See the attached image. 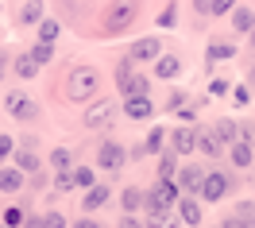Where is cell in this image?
Listing matches in <instances>:
<instances>
[{
    "instance_id": "obj_1",
    "label": "cell",
    "mask_w": 255,
    "mask_h": 228,
    "mask_svg": "<svg viewBox=\"0 0 255 228\" xmlns=\"http://www.w3.org/2000/svg\"><path fill=\"white\" fill-rule=\"evenodd\" d=\"M97 89H101V74L93 66L70 70V78H66V97L70 101H89V97H97Z\"/></svg>"
},
{
    "instance_id": "obj_2",
    "label": "cell",
    "mask_w": 255,
    "mask_h": 228,
    "mask_svg": "<svg viewBox=\"0 0 255 228\" xmlns=\"http://www.w3.org/2000/svg\"><path fill=\"white\" fill-rule=\"evenodd\" d=\"M139 16V0H116L109 12H105V35H120L128 31Z\"/></svg>"
},
{
    "instance_id": "obj_3",
    "label": "cell",
    "mask_w": 255,
    "mask_h": 228,
    "mask_svg": "<svg viewBox=\"0 0 255 228\" xmlns=\"http://www.w3.org/2000/svg\"><path fill=\"white\" fill-rule=\"evenodd\" d=\"M116 85H120L124 97H147L151 93V82H147L143 74H135V62H128V58L116 66Z\"/></svg>"
},
{
    "instance_id": "obj_4",
    "label": "cell",
    "mask_w": 255,
    "mask_h": 228,
    "mask_svg": "<svg viewBox=\"0 0 255 228\" xmlns=\"http://www.w3.org/2000/svg\"><path fill=\"white\" fill-rule=\"evenodd\" d=\"M143 205H147V213L178 205V186H174V178H159V182H155V186L143 194Z\"/></svg>"
},
{
    "instance_id": "obj_5",
    "label": "cell",
    "mask_w": 255,
    "mask_h": 228,
    "mask_svg": "<svg viewBox=\"0 0 255 228\" xmlns=\"http://www.w3.org/2000/svg\"><path fill=\"white\" fill-rule=\"evenodd\" d=\"M232 186H236V182H232V174H224V170H221V174H205L197 197H201V201H221V197L232 194Z\"/></svg>"
},
{
    "instance_id": "obj_6",
    "label": "cell",
    "mask_w": 255,
    "mask_h": 228,
    "mask_svg": "<svg viewBox=\"0 0 255 228\" xmlns=\"http://www.w3.org/2000/svg\"><path fill=\"white\" fill-rule=\"evenodd\" d=\"M124 163H128V151L116 143V139H105V143L97 147V166H101V170L116 174V170H120Z\"/></svg>"
},
{
    "instance_id": "obj_7",
    "label": "cell",
    "mask_w": 255,
    "mask_h": 228,
    "mask_svg": "<svg viewBox=\"0 0 255 228\" xmlns=\"http://www.w3.org/2000/svg\"><path fill=\"white\" fill-rule=\"evenodd\" d=\"M4 109L16 120H39V105L27 101V93H4Z\"/></svg>"
},
{
    "instance_id": "obj_8",
    "label": "cell",
    "mask_w": 255,
    "mask_h": 228,
    "mask_svg": "<svg viewBox=\"0 0 255 228\" xmlns=\"http://www.w3.org/2000/svg\"><path fill=\"white\" fill-rule=\"evenodd\" d=\"M112 116H116V101L101 97L97 105H89V109H85V124H89V128H109Z\"/></svg>"
},
{
    "instance_id": "obj_9",
    "label": "cell",
    "mask_w": 255,
    "mask_h": 228,
    "mask_svg": "<svg viewBox=\"0 0 255 228\" xmlns=\"http://www.w3.org/2000/svg\"><path fill=\"white\" fill-rule=\"evenodd\" d=\"M201 178H205V170H201V166H182V170L174 174V186H178V194L193 197L197 190H201Z\"/></svg>"
},
{
    "instance_id": "obj_10",
    "label": "cell",
    "mask_w": 255,
    "mask_h": 228,
    "mask_svg": "<svg viewBox=\"0 0 255 228\" xmlns=\"http://www.w3.org/2000/svg\"><path fill=\"white\" fill-rule=\"evenodd\" d=\"M162 50H159V39H135L131 50H128V62H155Z\"/></svg>"
},
{
    "instance_id": "obj_11",
    "label": "cell",
    "mask_w": 255,
    "mask_h": 228,
    "mask_svg": "<svg viewBox=\"0 0 255 228\" xmlns=\"http://www.w3.org/2000/svg\"><path fill=\"white\" fill-rule=\"evenodd\" d=\"M124 113L128 120H151L155 105H151V97H124Z\"/></svg>"
},
{
    "instance_id": "obj_12",
    "label": "cell",
    "mask_w": 255,
    "mask_h": 228,
    "mask_svg": "<svg viewBox=\"0 0 255 228\" xmlns=\"http://www.w3.org/2000/svg\"><path fill=\"white\" fill-rule=\"evenodd\" d=\"M178 221L197 228L201 225V201H197V197H182V201H178Z\"/></svg>"
},
{
    "instance_id": "obj_13",
    "label": "cell",
    "mask_w": 255,
    "mask_h": 228,
    "mask_svg": "<svg viewBox=\"0 0 255 228\" xmlns=\"http://www.w3.org/2000/svg\"><path fill=\"white\" fill-rule=\"evenodd\" d=\"M170 147H174V155H190L193 147H197V131L186 124V128H178L174 135H170Z\"/></svg>"
},
{
    "instance_id": "obj_14",
    "label": "cell",
    "mask_w": 255,
    "mask_h": 228,
    "mask_svg": "<svg viewBox=\"0 0 255 228\" xmlns=\"http://www.w3.org/2000/svg\"><path fill=\"white\" fill-rule=\"evenodd\" d=\"M213 135H217V139L228 147V143H236V139H240V124L232 120V116H221V120L213 124Z\"/></svg>"
},
{
    "instance_id": "obj_15",
    "label": "cell",
    "mask_w": 255,
    "mask_h": 228,
    "mask_svg": "<svg viewBox=\"0 0 255 228\" xmlns=\"http://www.w3.org/2000/svg\"><path fill=\"white\" fill-rule=\"evenodd\" d=\"M228 159H232V166H252L255 151L248 139H236V143H228Z\"/></svg>"
},
{
    "instance_id": "obj_16",
    "label": "cell",
    "mask_w": 255,
    "mask_h": 228,
    "mask_svg": "<svg viewBox=\"0 0 255 228\" xmlns=\"http://www.w3.org/2000/svg\"><path fill=\"white\" fill-rule=\"evenodd\" d=\"M0 190H4V194H19V190H23V170L0 166Z\"/></svg>"
},
{
    "instance_id": "obj_17",
    "label": "cell",
    "mask_w": 255,
    "mask_h": 228,
    "mask_svg": "<svg viewBox=\"0 0 255 228\" xmlns=\"http://www.w3.org/2000/svg\"><path fill=\"white\" fill-rule=\"evenodd\" d=\"M155 74H159L162 82H170V78L182 74V62H178L174 54H159V58H155Z\"/></svg>"
},
{
    "instance_id": "obj_18",
    "label": "cell",
    "mask_w": 255,
    "mask_h": 228,
    "mask_svg": "<svg viewBox=\"0 0 255 228\" xmlns=\"http://www.w3.org/2000/svg\"><path fill=\"white\" fill-rule=\"evenodd\" d=\"M109 197H112V190H109V186H89V190H85V201H81V205H85V213H97L101 205H105V201H109Z\"/></svg>"
},
{
    "instance_id": "obj_19",
    "label": "cell",
    "mask_w": 255,
    "mask_h": 228,
    "mask_svg": "<svg viewBox=\"0 0 255 228\" xmlns=\"http://www.w3.org/2000/svg\"><path fill=\"white\" fill-rule=\"evenodd\" d=\"M221 139L213 135V131H197V151L205 155V159H221Z\"/></svg>"
},
{
    "instance_id": "obj_20",
    "label": "cell",
    "mask_w": 255,
    "mask_h": 228,
    "mask_svg": "<svg viewBox=\"0 0 255 228\" xmlns=\"http://www.w3.org/2000/svg\"><path fill=\"white\" fill-rule=\"evenodd\" d=\"M228 58H236V47H232V43H209V50H205V62L209 66L228 62Z\"/></svg>"
},
{
    "instance_id": "obj_21",
    "label": "cell",
    "mask_w": 255,
    "mask_h": 228,
    "mask_svg": "<svg viewBox=\"0 0 255 228\" xmlns=\"http://www.w3.org/2000/svg\"><path fill=\"white\" fill-rule=\"evenodd\" d=\"M182 221H178L170 209H155V213H147V225L143 228H178Z\"/></svg>"
},
{
    "instance_id": "obj_22",
    "label": "cell",
    "mask_w": 255,
    "mask_h": 228,
    "mask_svg": "<svg viewBox=\"0 0 255 228\" xmlns=\"http://www.w3.org/2000/svg\"><path fill=\"white\" fill-rule=\"evenodd\" d=\"M19 23H39L43 19V0H23V8H19Z\"/></svg>"
},
{
    "instance_id": "obj_23",
    "label": "cell",
    "mask_w": 255,
    "mask_h": 228,
    "mask_svg": "<svg viewBox=\"0 0 255 228\" xmlns=\"http://www.w3.org/2000/svg\"><path fill=\"white\" fill-rule=\"evenodd\" d=\"M228 16H232V27H236V31H252L255 27V16H252V8H232V12H228Z\"/></svg>"
},
{
    "instance_id": "obj_24",
    "label": "cell",
    "mask_w": 255,
    "mask_h": 228,
    "mask_svg": "<svg viewBox=\"0 0 255 228\" xmlns=\"http://www.w3.org/2000/svg\"><path fill=\"white\" fill-rule=\"evenodd\" d=\"M12 163H16V170H23V174H39V159H35L31 151H12Z\"/></svg>"
},
{
    "instance_id": "obj_25",
    "label": "cell",
    "mask_w": 255,
    "mask_h": 228,
    "mask_svg": "<svg viewBox=\"0 0 255 228\" xmlns=\"http://www.w3.org/2000/svg\"><path fill=\"white\" fill-rule=\"evenodd\" d=\"M120 205H124V213H135L139 205H143V190H135V186H128L124 194H120Z\"/></svg>"
},
{
    "instance_id": "obj_26",
    "label": "cell",
    "mask_w": 255,
    "mask_h": 228,
    "mask_svg": "<svg viewBox=\"0 0 255 228\" xmlns=\"http://www.w3.org/2000/svg\"><path fill=\"white\" fill-rule=\"evenodd\" d=\"M58 35H62V27H58L54 19H47V16L39 19V43H54Z\"/></svg>"
},
{
    "instance_id": "obj_27",
    "label": "cell",
    "mask_w": 255,
    "mask_h": 228,
    "mask_svg": "<svg viewBox=\"0 0 255 228\" xmlns=\"http://www.w3.org/2000/svg\"><path fill=\"white\" fill-rule=\"evenodd\" d=\"M70 178H74V186H85V190H89V186L97 182V174H93V166H74Z\"/></svg>"
},
{
    "instance_id": "obj_28",
    "label": "cell",
    "mask_w": 255,
    "mask_h": 228,
    "mask_svg": "<svg viewBox=\"0 0 255 228\" xmlns=\"http://www.w3.org/2000/svg\"><path fill=\"white\" fill-rule=\"evenodd\" d=\"M27 54H31V62H35V66H43V62H50V58H54V47H50V43H35Z\"/></svg>"
},
{
    "instance_id": "obj_29",
    "label": "cell",
    "mask_w": 255,
    "mask_h": 228,
    "mask_svg": "<svg viewBox=\"0 0 255 228\" xmlns=\"http://www.w3.org/2000/svg\"><path fill=\"white\" fill-rule=\"evenodd\" d=\"M50 163L58 166V170H74V155H70L66 147H54V151H50Z\"/></svg>"
},
{
    "instance_id": "obj_30",
    "label": "cell",
    "mask_w": 255,
    "mask_h": 228,
    "mask_svg": "<svg viewBox=\"0 0 255 228\" xmlns=\"http://www.w3.org/2000/svg\"><path fill=\"white\" fill-rule=\"evenodd\" d=\"M12 70H16L19 78L27 82V78H35V70H39V66L31 62V54H19V58H16V66H12Z\"/></svg>"
},
{
    "instance_id": "obj_31",
    "label": "cell",
    "mask_w": 255,
    "mask_h": 228,
    "mask_svg": "<svg viewBox=\"0 0 255 228\" xmlns=\"http://www.w3.org/2000/svg\"><path fill=\"white\" fill-rule=\"evenodd\" d=\"M162 159H159V178H174V170H178V163H174V151H159Z\"/></svg>"
},
{
    "instance_id": "obj_32",
    "label": "cell",
    "mask_w": 255,
    "mask_h": 228,
    "mask_svg": "<svg viewBox=\"0 0 255 228\" xmlns=\"http://www.w3.org/2000/svg\"><path fill=\"white\" fill-rule=\"evenodd\" d=\"M162 143H166V131H162V128H151V135H147V143H143V151H155V155H159Z\"/></svg>"
},
{
    "instance_id": "obj_33",
    "label": "cell",
    "mask_w": 255,
    "mask_h": 228,
    "mask_svg": "<svg viewBox=\"0 0 255 228\" xmlns=\"http://www.w3.org/2000/svg\"><path fill=\"white\" fill-rule=\"evenodd\" d=\"M232 93V105L244 109V105H252V85H236V89H228Z\"/></svg>"
},
{
    "instance_id": "obj_34",
    "label": "cell",
    "mask_w": 255,
    "mask_h": 228,
    "mask_svg": "<svg viewBox=\"0 0 255 228\" xmlns=\"http://www.w3.org/2000/svg\"><path fill=\"white\" fill-rule=\"evenodd\" d=\"M54 190H58V194H70V190H74V178H70V170H58V178H54Z\"/></svg>"
},
{
    "instance_id": "obj_35",
    "label": "cell",
    "mask_w": 255,
    "mask_h": 228,
    "mask_svg": "<svg viewBox=\"0 0 255 228\" xmlns=\"http://www.w3.org/2000/svg\"><path fill=\"white\" fill-rule=\"evenodd\" d=\"M174 19H178V4H166L159 16V27H174Z\"/></svg>"
},
{
    "instance_id": "obj_36",
    "label": "cell",
    "mask_w": 255,
    "mask_h": 228,
    "mask_svg": "<svg viewBox=\"0 0 255 228\" xmlns=\"http://www.w3.org/2000/svg\"><path fill=\"white\" fill-rule=\"evenodd\" d=\"M23 221H27V213H23V209H8V213H4V225H8V228H19Z\"/></svg>"
},
{
    "instance_id": "obj_37",
    "label": "cell",
    "mask_w": 255,
    "mask_h": 228,
    "mask_svg": "<svg viewBox=\"0 0 255 228\" xmlns=\"http://www.w3.org/2000/svg\"><path fill=\"white\" fill-rule=\"evenodd\" d=\"M228 89H232V85L224 82V78H217V82L209 85V97H228Z\"/></svg>"
},
{
    "instance_id": "obj_38",
    "label": "cell",
    "mask_w": 255,
    "mask_h": 228,
    "mask_svg": "<svg viewBox=\"0 0 255 228\" xmlns=\"http://www.w3.org/2000/svg\"><path fill=\"white\" fill-rule=\"evenodd\" d=\"M236 8V0H213V16H228Z\"/></svg>"
},
{
    "instance_id": "obj_39",
    "label": "cell",
    "mask_w": 255,
    "mask_h": 228,
    "mask_svg": "<svg viewBox=\"0 0 255 228\" xmlns=\"http://www.w3.org/2000/svg\"><path fill=\"white\" fill-rule=\"evenodd\" d=\"M12 151H16L12 135H0V163H4V159H12Z\"/></svg>"
},
{
    "instance_id": "obj_40",
    "label": "cell",
    "mask_w": 255,
    "mask_h": 228,
    "mask_svg": "<svg viewBox=\"0 0 255 228\" xmlns=\"http://www.w3.org/2000/svg\"><path fill=\"white\" fill-rule=\"evenodd\" d=\"M43 225H47V228H66V217H62V213H47Z\"/></svg>"
},
{
    "instance_id": "obj_41",
    "label": "cell",
    "mask_w": 255,
    "mask_h": 228,
    "mask_svg": "<svg viewBox=\"0 0 255 228\" xmlns=\"http://www.w3.org/2000/svg\"><path fill=\"white\" fill-rule=\"evenodd\" d=\"M221 228H252V225H248V217H240V213H236V217H228Z\"/></svg>"
},
{
    "instance_id": "obj_42",
    "label": "cell",
    "mask_w": 255,
    "mask_h": 228,
    "mask_svg": "<svg viewBox=\"0 0 255 228\" xmlns=\"http://www.w3.org/2000/svg\"><path fill=\"white\" fill-rule=\"evenodd\" d=\"M120 228H143V221H139V217H131V213H124V221H120Z\"/></svg>"
},
{
    "instance_id": "obj_43",
    "label": "cell",
    "mask_w": 255,
    "mask_h": 228,
    "mask_svg": "<svg viewBox=\"0 0 255 228\" xmlns=\"http://www.w3.org/2000/svg\"><path fill=\"white\" fill-rule=\"evenodd\" d=\"M193 8H197L201 16H213V0H193Z\"/></svg>"
},
{
    "instance_id": "obj_44",
    "label": "cell",
    "mask_w": 255,
    "mask_h": 228,
    "mask_svg": "<svg viewBox=\"0 0 255 228\" xmlns=\"http://www.w3.org/2000/svg\"><path fill=\"white\" fill-rule=\"evenodd\" d=\"M182 101H186V93H170V101H166V109L174 113V109H182Z\"/></svg>"
},
{
    "instance_id": "obj_45",
    "label": "cell",
    "mask_w": 255,
    "mask_h": 228,
    "mask_svg": "<svg viewBox=\"0 0 255 228\" xmlns=\"http://www.w3.org/2000/svg\"><path fill=\"white\" fill-rule=\"evenodd\" d=\"M178 116H182V120H186V124H193V116H197V109H174Z\"/></svg>"
},
{
    "instance_id": "obj_46",
    "label": "cell",
    "mask_w": 255,
    "mask_h": 228,
    "mask_svg": "<svg viewBox=\"0 0 255 228\" xmlns=\"http://www.w3.org/2000/svg\"><path fill=\"white\" fill-rule=\"evenodd\" d=\"M19 228H47V225H43V217H31V221H23Z\"/></svg>"
},
{
    "instance_id": "obj_47",
    "label": "cell",
    "mask_w": 255,
    "mask_h": 228,
    "mask_svg": "<svg viewBox=\"0 0 255 228\" xmlns=\"http://www.w3.org/2000/svg\"><path fill=\"white\" fill-rule=\"evenodd\" d=\"M74 228H101V225H97V221H89V217H81V221H78Z\"/></svg>"
},
{
    "instance_id": "obj_48",
    "label": "cell",
    "mask_w": 255,
    "mask_h": 228,
    "mask_svg": "<svg viewBox=\"0 0 255 228\" xmlns=\"http://www.w3.org/2000/svg\"><path fill=\"white\" fill-rule=\"evenodd\" d=\"M4 70H8V54L0 50V82H4Z\"/></svg>"
},
{
    "instance_id": "obj_49",
    "label": "cell",
    "mask_w": 255,
    "mask_h": 228,
    "mask_svg": "<svg viewBox=\"0 0 255 228\" xmlns=\"http://www.w3.org/2000/svg\"><path fill=\"white\" fill-rule=\"evenodd\" d=\"M248 35H252V50H255V27H252V31H248Z\"/></svg>"
},
{
    "instance_id": "obj_50",
    "label": "cell",
    "mask_w": 255,
    "mask_h": 228,
    "mask_svg": "<svg viewBox=\"0 0 255 228\" xmlns=\"http://www.w3.org/2000/svg\"><path fill=\"white\" fill-rule=\"evenodd\" d=\"M248 225H252V228H255V213H252V217H248Z\"/></svg>"
},
{
    "instance_id": "obj_51",
    "label": "cell",
    "mask_w": 255,
    "mask_h": 228,
    "mask_svg": "<svg viewBox=\"0 0 255 228\" xmlns=\"http://www.w3.org/2000/svg\"><path fill=\"white\" fill-rule=\"evenodd\" d=\"M252 143H255V128H252Z\"/></svg>"
},
{
    "instance_id": "obj_52",
    "label": "cell",
    "mask_w": 255,
    "mask_h": 228,
    "mask_svg": "<svg viewBox=\"0 0 255 228\" xmlns=\"http://www.w3.org/2000/svg\"><path fill=\"white\" fill-rule=\"evenodd\" d=\"M0 228H8V225H0Z\"/></svg>"
}]
</instances>
